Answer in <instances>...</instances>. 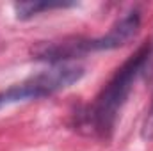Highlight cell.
Returning <instances> with one entry per match:
<instances>
[{
	"mask_svg": "<svg viewBox=\"0 0 153 151\" xmlns=\"http://www.w3.org/2000/svg\"><path fill=\"white\" fill-rule=\"evenodd\" d=\"M153 44L144 43L141 44L117 70L111 80L102 87L96 94L93 103L82 115V126L98 139H111L116 128L119 112L126 103L135 80L144 71L146 64L152 59Z\"/></svg>",
	"mask_w": 153,
	"mask_h": 151,
	"instance_id": "1",
	"label": "cell"
},
{
	"mask_svg": "<svg viewBox=\"0 0 153 151\" xmlns=\"http://www.w3.org/2000/svg\"><path fill=\"white\" fill-rule=\"evenodd\" d=\"M82 76H84V68L80 64H75V62L53 64L50 70L43 73H38L20 84H14L5 91H0V110L18 103H27L32 100L52 96L76 84Z\"/></svg>",
	"mask_w": 153,
	"mask_h": 151,
	"instance_id": "2",
	"label": "cell"
},
{
	"mask_svg": "<svg viewBox=\"0 0 153 151\" xmlns=\"http://www.w3.org/2000/svg\"><path fill=\"white\" fill-rule=\"evenodd\" d=\"M139 29H141V13L139 9H130L119 20H116L114 25L107 30V34L100 38H87L89 53L121 48L137 36Z\"/></svg>",
	"mask_w": 153,
	"mask_h": 151,
	"instance_id": "3",
	"label": "cell"
},
{
	"mask_svg": "<svg viewBox=\"0 0 153 151\" xmlns=\"http://www.w3.org/2000/svg\"><path fill=\"white\" fill-rule=\"evenodd\" d=\"M78 5L76 2H53V0H30V2H16L13 4V9H14V14L18 20L25 21V20H30L34 16H38L41 13H46V11H55V9H70V7H75Z\"/></svg>",
	"mask_w": 153,
	"mask_h": 151,
	"instance_id": "4",
	"label": "cell"
},
{
	"mask_svg": "<svg viewBox=\"0 0 153 151\" xmlns=\"http://www.w3.org/2000/svg\"><path fill=\"white\" fill-rule=\"evenodd\" d=\"M141 137L144 141H153V100H152V105H150L146 115H144L143 126H141Z\"/></svg>",
	"mask_w": 153,
	"mask_h": 151,
	"instance_id": "5",
	"label": "cell"
}]
</instances>
